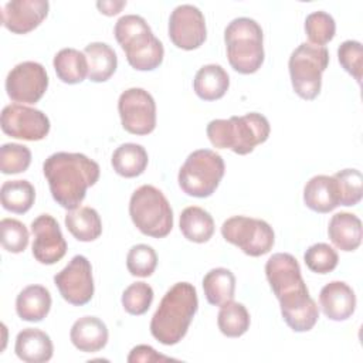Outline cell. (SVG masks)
Here are the masks:
<instances>
[{
    "instance_id": "cell-1",
    "label": "cell",
    "mask_w": 363,
    "mask_h": 363,
    "mask_svg": "<svg viewBox=\"0 0 363 363\" xmlns=\"http://www.w3.org/2000/svg\"><path fill=\"white\" fill-rule=\"evenodd\" d=\"M52 199L64 208L79 207L88 187L99 179V164L82 153L57 152L43 164Z\"/></svg>"
},
{
    "instance_id": "cell-2",
    "label": "cell",
    "mask_w": 363,
    "mask_h": 363,
    "mask_svg": "<svg viewBox=\"0 0 363 363\" xmlns=\"http://www.w3.org/2000/svg\"><path fill=\"white\" fill-rule=\"evenodd\" d=\"M199 298L194 285L177 282L163 295L150 320V333L162 345L179 343L197 312Z\"/></svg>"
},
{
    "instance_id": "cell-3",
    "label": "cell",
    "mask_w": 363,
    "mask_h": 363,
    "mask_svg": "<svg viewBox=\"0 0 363 363\" xmlns=\"http://www.w3.org/2000/svg\"><path fill=\"white\" fill-rule=\"evenodd\" d=\"M206 132L214 147L247 155L268 139L271 126L264 115L250 112L230 119H213L208 122Z\"/></svg>"
},
{
    "instance_id": "cell-4",
    "label": "cell",
    "mask_w": 363,
    "mask_h": 363,
    "mask_svg": "<svg viewBox=\"0 0 363 363\" xmlns=\"http://www.w3.org/2000/svg\"><path fill=\"white\" fill-rule=\"evenodd\" d=\"M113 34L132 68L152 71L162 64L164 55L163 44L153 35L143 17L138 14L122 16L115 24Z\"/></svg>"
},
{
    "instance_id": "cell-5",
    "label": "cell",
    "mask_w": 363,
    "mask_h": 363,
    "mask_svg": "<svg viewBox=\"0 0 363 363\" xmlns=\"http://www.w3.org/2000/svg\"><path fill=\"white\" fill-rule=\"evenodd\" d=\"M264 34L261 26L250 17H238L224 30L227 57L234 71L254 74L264 62Z\"/></svg>"
},
{
    "instance_id": "cell-6",
    "label": "cell",
    "mask_w": 363,
    "mask_h": 363,
    "mask_svg": "<svg viewBox=\"0 0 363 363\" xmlns=\"http://www.w3.org/2000/svg\"><path fill=\"white\" fill-rule=\"evenodd\" d=\"M129 216L142 234L153 238H163L173 228L172 207L164 194L152 184H143L133 191Z\"/></svg>"
},
{
    "instance_id": "cell-7",
    "label": "cell",
    "mask_w": 363,
    "mask_h": 363,
    "mask_svg": "<svg viewBox=\"0 0 363 363\" xmlns=\"http://www.w3.org/2000/svg\"><path fill=\"white\" fill-rule=\"evenodd\" d=\"M223 157L210 149L191 152L179 170L180 189L191 197L204 199L211 196L224 176Z\"/></svg>"
},
{
    "instance_id": "cell-8",
    "label": "cell",
    "mask_w": 363,
    "mask_h": 363,
    "mask_svg": "<svg viewBox=\"0 0 363 363\" xmlns=\"http://www.w3.org/2000/svg\"><path fill=\"white\" fill-rule=\"evenodd\" d=\"M329 64V51L311 43L299 44L291 54L288 68L294 91L303 99H315L322 86V74Z\"/></svg>"
},
{
    "instance_id": "cell-9",
    "label": "cell",
    "mask_w": 363,
    "mask_h": 363,
    "mask_svg": "<svg viewBox=\"0 0 363 363\" xmlns=\"http://www.w3.org/2000/svg\"><path fill=\"white\" fill-rule=\"evenodd\" d=\"M221 234L225 241L250 257H261L269 252L275 242L274 230L267 221L247 216L227 218L221 225Z\"/></svg>"
},
{
    "instance_id": "cell-10",
    "label": "cell",
    "mask_w": 363,
    "mask_h": 363,
    "mask_svg": "<svg viewBox=\"0 0 363 363\" xmlns=\"http://www.w3.org/2000/svg\"><path fill=\"white\" fill-rule=\"evenodd\" d=\"M122 126L133 135H147L156 128V102L143 88L123 91L118 101Z\"/></svg>"
},
{
    "instance_id": "cell-11",
    "label": "cell",
    "mask_w": 363,
    "mask_h": 363,
    "mask_svg": "<svg viewBox=\"0 0 363 363\" xmlns=\"http://www.w3.org/2000/svg\"><path fill=\"white\" fill-rule=\"evenodd\" d=\"M1 130L16 139L41 140L50 132L48 116L35 108L23 104H10L3 108L0 116Z\"/></svg>"
},
{
    "instance_id": "cell-12",
    "label": "cell",
    "mask_w": 363,
    "mask_h": 363,
    "mask_svg": "<svg viewBox=\"0 0 363 363\" xmlns=\"http://www.w3.org/2000/svg\"><path fill=\"white\" fill-rule=\"evenodd\" d=\"M54 284L61 296L71 305L82 306L94 296L92 267L86 257L75 255L54 277Z\"/></svg>"
},
{
    "instance_id": "cell-13",
    "label": "cell",
    "mask_w": 363,
    "mask_h": 363,
    "mask_svg": "<svg viewBox=\"0 0 363 363\" xmlns=\"http://www.w3.org/2000/svg\"><path fill=\"white\" fill-rule=\"evenodd\" d=\"M48 88L45 68L35 61L17 64L7 74L6 91L11 101L18 104L38 102Z\"/></svg>"
},
{
    "instance_id": "cell-14",
    "label": "cell",
    "mask_w": 363,
    "mask_h": 363,
    "mask_svg": "<svg viewBox=\"0 0 363 363\" xmlns=\"http://www.w3.org/2000/svg\"><path fill=\"white\" fill-rule=\"evenodd\" d=\"M169 37L182 50L199 48L207 37L206 20L199 7L193 4L177 6L169 18Z\"/></svg>"
},
{
    "instance_id": "cell-15",
    "label": "cell",
    "mask_w": 363,
    "mask_h": 363,
    "mask_svg": "<svg viewBox=\"0 0 363 363\" xmlns=\"http://www.w3.org/2000/svg\"><path fill=\"white\" fill-rule=\"evenodd\" d=\"M33 257L45 265L58 262L67 252V241L57 220L50 214H40L31 223Z\"/></svg>"
},
{
    "instance_id": "cell-16",
    "label": "cell",
    "mask_w": 363,
    "mask_h": 363,
    "mask_svg": "<svg viewBox=\"0 0 363 363\" xmlns=\"http://www.w3.org/2000/svg\"><path fill=\"white\" fill-rule=\"evenodd\" d=\"M47 0H11L3 6L1 24L14 34H26L41 24L47 17Z\"/></svg>"
},
{
    "instance_id": "cell-17",
    "label": "cell",
    "mask_w": 363,
    "mask_h": 363,
    "mask_svg": "<svg viewBox=\"0 0 363 363\" xmlns=\"http://www.w3.org/2000/svg\"><path fill=\"white\" fill-rule=\"evenodd\" d=\"M285 323L294 332L311 330L319 318V308L306 286L278 298Z\"/></svg>"
},
{
    "instance_id": "cell-18",
    "label": "cell",
    "mask_w": 363,
    "mask_h": 363,
    "mask_svg": "<svg viewBox=\"0 0 363 363\" xmlns=\"http://www.w3.org/2000/svg\"><path fill=\"white\" fill-rule=\"evenodd\" d=\"M265 275L277 299L306 286L296 258L288 252H277L269 257L265 264Z\"/></svg>"
},
{
    "instance_id": "cell-19",
    "label": "cell",
    "mask_w": 363,
    "mask_h": 363,
    "mask_svg": "<svg viewBox=\"0 0 363 363\" xmlns=\"http://www.w3.org/2000/svg\"><path fill=\"white\" fill-rule=\"evenodd\" d=\"M319 305L330 320H346L356 309V295L346 282L332 281L320 289Z\"/></svg>"
},
{
    "instance_id": "cell-20",
    "label": "cell",
    "mask_w": 363,
    "mask_h": 363,
    "mask_svg": "<svg viewBox=\"0 0 363 363\" xmlns=\"http://www.w3.org/2000/svg\"><path fill=\"white\" fill-rule=\"evenodd\" d=\"M303 203L316 213H329L340 204V191L333 176L318 174L303 187Z\"/></svg>"
},
{
    "instance_id": "cell-21",
    "label": "cell",
    "mask_w": 363,
    "mask_h": 363,
    "mask_svg": "<svg viewBox=\"0 0 363 363\" xmlns=\"http://www.w3.org/2000/svg\"><path fill=\"white\" fill-rule=\"evenodd\" d=\"M69 339L72 345L85 353H95L108 342V328L96 316H82L74 322Z\"/></svg>"
},
{
    "instance_id": "cell-22",
    "label": "cell",
    "mask_w": 363,
    "mask_h": 363,
    "mask_svg": "<svg viewBox=\"0 0 363 363\" xmlns=\"http://www.w3.org/2000/svg\"><path fill=\"white\" fill-rule=\"evenodd\" d=\"M18 359L27 363H44L52 357V342L50 336L35 328H26L18 332L14 346Z\"/></svg>"
},
{
    "instance_id": "cell-23",
    "label": "cell",
    "mask_w": 363,
    "mask_h": 363,
    "mask_svg": "<svg viewBox=\"0 0 363 363\" xmlns=\"http://www.w3.org/2000/svg\"><path fill=\"white\" fill-rule=\"evenodd\" d=\"M328 235L336 248L346 252L354 251L362 242V221L352 213H336L329 221Z\"/></svg>"
},
{
    "instance_id": "cell-24",
    "label": "cell",
    "mask_w": 363,
    "mask_h": 363,
    "mask_svg": "<svg viewBox=\"0 0 363 363\" xmlns=\"http://www.w3.org/2000/svg\"><path fill=\"white\" fill-rule=\"evenodd\" d=\"M51 309V294L43 285L26 286L16 299L17 315L27 322L43 320Z\"/></svg>"
},
{
    "instance_id": "cell-25",
    "label": "cell",
    "mask_w": 363,
    "mask_h": 363,
    "mask_svg": "<svg viewBox=\"0 0 363 363\" xmlns=\"http://www.w3.org/2000/svg\"><path fill=\"white\" fill-rule=\"evenodd\" d=\"M194 92L203 101H216L224 96L230 86L227 71L218 64L203 65L193 81Z\"/></svg>"
},
{
    "instance_id": "cell-26",
    "label": "cell",
    "mask_w": 363,
    "mask_h": 363,
    "mask_svg": "<svg viewBox=\"0 0 363 363\" xmlns=\"http://www.w3.org/2000/svg\"><path fill=\"white\" fill-rule=\"evenodd\" d=\"M84 54L88 60V78L92 82H105L116 71V52L106 43H91L84 48Z\"/></svg>"
},
{
    "instance_id": "cell-27",
    "label": "cell",
    "mask_w": 363,
    "mask_h": 363,
    "mask_svg": "<svg viewBox=\"0 0 363 363\" xmlns=\"http://www.w3.org/2000/svg\"><path fill=\"white\" fill-rule=\"evenodd\" d=\"M67 230L78 240L89 242L102 234V221L98 211L88 206L68 210L65 214Z\"/></svg>"
},
{
    "instance_id": "cell-28",
    "label": "cell",
    "mask_w": 363,
    "mask_h": 363,
    "mask_svg": "<svg viewBox=\"0 0 363 363\" xmlns=\"http://www.w3.org/2000/svg\"><path fill=\"white\" fill-rule=\"evenodd\" d=\"M180 231L189 241L207 242L214 234V220L201 207H186L180 214Z\"/></svg>"
},
{
    "instance_id": "cell-29",
    "label": "cell",
    "mask_w": 363,
    "mask_h": 363,
    "mask_svg": "<svg viewBox=\"0 0 363 363\" xmlns=\"http://www.w3.org/2000/svg\"><path fill=\"white\" fill-rule=\"evenodd\" d=\"M147 152L142 145L123 143L112 153V167L122 177H136L142 174L147 166Z\"/></svg>"
},
{
    "instance_id": "cell-30",
    "label": "cell",
    "mask_w": 363,
    "mask_h": 363,
    "mask_svg": "<svg viewBox=\"0 0 363 363\" xmlns=\"http://www.w3.org/2000/svg\"><path fill=\"white\" fill-rule=\"evenodd\" d=\"M203 289L208 303L221 306L234 299L235 277L227 268H213L203 278Z\"/></svg>"
},
{
    "instance_id": "cell-31",
    "label": "cell",
    "mask_w": 363,
    "mask_h": 363,
    "mask_svg": "<svg viewBox=\"0 0 363 363\" xmlns=\"http://www.w3.org/2000/svg\"><path fill=\"white\" fill-rule=\"evenodd\" d=\"M57 77L65 84H79L88 77V60L84 51L75 48L60 50L52 61Z\"/></svg>"
},
{
    "instance_id": "cell-32",
    "label": "cell",
    "mask_w": 363,
    "mask_h": 363,
    "mask_svg": "<svg viewBox=\"0 0 363 363\" xmlns=\"http://www.w3.org/2000/svg\"><path fill=\"white\" fill-rule=\"evenodd\" d=\"M1 206L11 213H27L35 200V190L28 180H7L0 189Z\"/></svg>"
},
{
    "instance_id": "cell-33",
    "label": "cell",
    "mask_w": 363,
    "mask_h": 363,
    "mask_svg": "<svg viewBox=\"0 0 363 363\" xmlns=\"http://www.w3.org/2000/svg\"><path fill=\"white\" fill-rule=\"evenodd\" d=\"M217 325L220 332L228 337L242 336L250 328V313L242 303L230 301L220 306Z\"/></svg>"
},
{
    "instance_id": "cell-34",
    "label": "cell",
    "mask_w": 363,
    "mask_h": 363,
    "mask_svg": "<svg viewBox=\"0 0 363 363\" xmlns=\"http://www.w3.org/2000/svg\"><path fill=\"white\" fill-rule=\"evenodd\" d=\"M335 31L336 23L329 13L319 10L306 16L305 33L311 44L323 47L335 37Z\"/></svg>"
},
{
    "instance_id": "cell-35",
    "label": "cell",
    "mask_w": 363,
    "mask_h": 363,
    "mask_svg": "<svg viewBox=\"0 0 363 363\" xmlns=\"http://www.w3.org/2000/svg\"><path fill=\"white\" fill-rule=\"evenodd\" d=\"M157 265V254L147 244L133 245L126 255V268L133 277H150Z\"/></svg>"
},
{
    "instance_id": "cell-36",
    "label": "cell",
    "mask_w": 363,
    "mask_h": 363,
    "mask_svg": "<svg viewBox=\"0 0 363 363\" xmlns=\"http://www.w3.org/2000/svg\"><path fill=\"white\" fill-rule=\"evenodd\" d=\"M31 163V152L20 143H4L0 147V170L3 174L26 172Z\"/></svg>"
},
{
    "instance_id": "cell-37",
    "label": "cell",
    "mask_w": 363,
    "mask_h": 363,
    "mask_svg": "<svg viewBox=\"0 0 363 363\" xmlns=\"http://www.w3.org/2000/svg\"><path fill=\"white\" fill-rule=\"evenodd\" d=\"M303 261L312 272L329 274L336 268L339 257L337 252L329 244L316 242L305 251Z\"/></svg>"
},
{
    "instance_id": "cell-38",
    "label": "cell",
    "mask_w": 363,
    "mask_h": 363,
    "mask_svg": "<svg viewBox=\"0 0 363 363\" xmlns=\"http://www.w3.org/2000/svg\"><path fill=\"white\" fill-rule=\"evenodd\" d=\"M153 302V289L146 282H133L122 294V306L130 315H143Z\"/></svg>"
},
{
    "instance_id": "cell-39",
    "label": "cell",
    "mask_w": 363,
    "mask_h": 363,
    "mask_svg": "<svg viewBox=\"0 0 363 363\" xmlns=\"http://www.w3.org/2000/svg\"><path fill=\"white\" fill-rule=\"evenodd\" d=\"M337 182L340 191L342 206H356L362 200L363 194V176L357 169H343L333 176Z\"/></svg>"
},
{
    "instance_id": "cell-40",
    "label": "cell",
    "mask_w": 363,
    "mask_h": 363,
    "mask_svg": "<svg viewBox=\"0 0 363 363\" xmlns=\"http://www.w3.org/2000/svg\"><path fill=\"white\" fill-rule=\"evenodd\" d=\"M0 241L6 251L18 254L23 252L28 245V230L16 218H1L0 221Z\"/></svg>"
},
{
    "instance_id": "cell-41",
    "label": "cell",
    "mask_w": 363,
    "mask_h": 363,
    "mask_svg": "<svg viewBox=\"0 0 363 363\" xmlns=\"http://www.w3.org/2000/svg\"><path fill=\"white\" fill-rule=\"evenodd\" d=\"M337 58L346 72H349L359 84L363 71V48L356 40H346L337 48Z\"/></svg>"
},
{
    "instance_id": "cell-42",
    "label": "cell",
    "mask_w": 363,
    "mask_h": 363,
    "mask_svg": "<svg viewBox=\"0 0 363 363\" xmlns=\"http://www.w3.org/2000/svg\"><path fill=\"white\" fill-rule=\"evenodd\" d=\"M164 360H173L167 356L159 354L152 346L147 345H139L136 347H133L128 356V362L129 363H135V362H164Z\"/></svg>"
},
{
    "instance_id": "cell-43",
    "label": "cell",
    "mask_w": 363,
    "mask_h": 363,
    "mask_svg": "<svg viewBox=\"0 0 363 363\" xmlns=\"http://www.w3.org/2000/svg\"><path fill=\"white\" fill-rule=\"evenodd\" d=\"M126 6V1L123 0H102V1H96V7L99 9L101 13L106 14V16H113L118 14L123 7Z\"/></svg>"
}]
</instances>
